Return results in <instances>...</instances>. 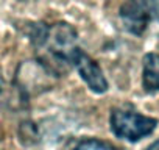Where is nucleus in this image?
<instances>
[{"mask_svg": "<svg viewBox=\"0 0 159 150\" xmlns=\"http://www.w3.org/2000/svg\"><path fill=\"white\" fill-rule=\"evenodd\" d=\"M24 31L34 49L38 63L50 75L61 77L73 69L78 55L83 50L78 44L76 30L62 21L52 24L27 22Z\"/></svg>", "mask_w": 159, "mask_h": 150, "instance_id": "nucleus-1", "label": "nucleus"}, {"mask_svg": "<svg viewBox=\"0 0 159 150\" xmlns=\"http://www.w3.org/2000/svg\"><path fill=\"white\" fill-rule=\"evenodd\" d=\"M123 28L139 38H159V0H125L119 10Z\"/></svg>", "mask_w": 159, "mask_h": 150, "instance_id": "nucleus-2", "label": "nucleus"}, {"mask_svg": "<svg viewBox=\"0 0 159 150\" xmlns=\"http://www.w3.org/2000/svg\"><path fill=\"white\" fill-rule=\"evenodd\" d=\"M109 127L114 136L128 142H137L156 130L157 119L126 108H112L109 114Z\"/></svg>", "mask_w": 159, "mask_h": 150, "instance_id": "nucleus-3", "label": "nucleus"}, {"mask_svg": "<svg viewBox=\"0 0 159 150\" xmlns=\"http://www.w3.org/2000/svg\"><path fill=\"white\" fill-rule=\"evenodd\" d=\"M73 69L78 72L81 80L88 85V88L92 92L105 94L108 91V82H106V77L103 75L102 67L84 50H81V53L78 55V58L73 64Z\"/></svg>", "mask_w": 159, "mask_h": 150, "instance_id": "nucleus-4", "label": "nucleus"}, {"mask_svg": "<svg viewBox=\"0 0 159 150\" xmlns=\"http://www.w3.org/2000/svg\"><path fill=\"white\" fill-rule=\"evenodd\" d=\"M142 86L147 92H159V55L147 53L142 59Z\"/></svg>", "mask_w": 159, "mask_h": 150, "instance_id": "nucleus-5", "label": "nucleus"}, {"mask_svg": "<svg viewBox=\"0 0 159 150\" xmlns=\"http://www.w3.org/2000/svg\"><path fill=\"white\" fill-rule=\"evenodd\" d=\"M70 150H120V148L98 138H83L78 139Z\"/></svg>", "mask_w": 159, "mask_h": 150, "instance_id": "nucleus-6", "label": "nucleus"}, {"mask_svg": "<svg viewBox=\"0 0 159 150\" xmlns=\"http://www.w3.org/2000/svg\"><path fill=\"white\" fill-rule=\"evenodd\" d=\"M143 150H159V139H156L154 142H151L148 147H145Z\"/></svg>", "mask_w": 159, "mask_h": 150, "instance_id": "nucleus-7", "label": "nucleus"}, {"mask_svg": "<svg viewBox=\"0 0 159 150\" xmlns=\"http://www.w3.org/2000/svg\"><path fill=\"white\" fill-rule=\"evenodd\" d=\"M0 92H2V86H0Z\"/></svg>", "mask_w": 159, "mask_h": 150, "instance_id": "nucleus-8", "label": "nucleus"}]
</instances>
